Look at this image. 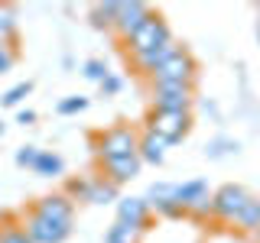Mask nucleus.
Instances as JSON below:
<instances>
[{"label":"nucleus","instance_id":"9b49d317","mask_svg":"<svg viewBox=\"0 0 260 243\" xmlns=\"http://www.w3.org/2000/svg\"><path fill=\"white\" fill-rule=\"evenodd\" d=\"M104 166V178H108L111 185H124V182H134L137 175H140V169H143V162H140V156H120V159H108V162H101Z\"/></svg>","mask_w":260,"mask_h":243},{"label":"nucleus","instance_id":"4be33fe9","mask_svg":"<svg viewBox=\"0 0 260 243\" xmlns=\"http://www.w3.org/2000/svg\"><path fill=\"white\" fill-rule=\"evenodd\" d=\"M85 107H88V97H85V94H69V97H62V101L55 104V113L72 117V113H81Z\"/></svg>","mask_w":260,"mask_h":243},{"label":"nucleus","instance_id":"473e14b6","mask_svg":"<svg viewBox=\"0 0 260 243\" xmlns=\"http://www.w3.org/2000/svg\"><path fill=\"white\" fill-rule=\"evenodd\" d=\"M257 39H260V26H257Z\"/></svg>","mask_w":260,"mask_h":243},{"label":"nucleus","instance_id":"6ab92c4d","mask_svg":"<svg viewBox=\"0 0 260 243\" xmlns=\"http://www.w3.org/2000/svg\"><path fill=\"white\" fill-rule=\"evenodd\" d=\"M140 237H143L140 227H130V224H120V221H114L111 230H108V243H140Z\"/></svg>","mask_w":260,"mask_h":243},{"label":"nucleus","instance_id":"aec40b11","mask_svg":"<svg viewBox=\"0 0 260 243\" xmlns=\"http://www.w3.org/2000/svg\"><path fill=\"white\" fill-rule=\"evenodd\" d=\"M16 39V7H0V43Z\"/></svg>","mask_w":260,"mask_h":243},{"label":"nucleus","instance_id":"a878e982","mask_svg":"<svg viewBox=\"0 0 260 243\" xmlns=\"http://www.w3.org/2000/svg\"><path fill=\"white\" fill-rule=\"evenodd\" d=\"M39 152H43V149H36V146H20V149H16V166L32 169L36 159H39Z\"/></svg>","mask_w":260,"mask_h":243},{"label":"nucleus","instance_id":"2f4dec72","mask_svg":"<svg viewBox=\"0 0 260 243\" xmlns=\"http://www.w3.org/2000/svg\"><path fill=\"white\" fill-rule=\"evenodd\" d=\"M0 136H4V124H0Z\"/></svg>","mask_w":260,"mask_h":243},{"label":"nucleus","instance_id":"423d86ee","mask_svg":"<svg viewBox=\"0 0 260 243\" xmlns=\"http://www.w3.org/2000/svg\"><path fill=\"white\" fill-rule=\"evenodd\" d=\"M169 39H173L169 23L162 20L159 13H153L150 20H146L143 26L127 39V52H130V55H140V52H146V49H156V46H162V43H169Z\"/></svg>","mask_w":260,"mask_h":243},{"label":"nucleus","instance_id":"c85d7f7f","mask_svg":"<svg viewBox=\"0 0 260 243\" xmlns=\"http://www.w3.org/2000/svg\"><path fill=\"white\" fill-rule=\"evenodd\" d=\"M231 149H238V146H234V143H228V140H215V143H211L205 152H208L211 159H218V156H224V152H231Z\"/></svg>","mask_w":260,"mask_h":243},{"label":"nucleus","instance_id":"c756f323","mask_svg":"<svg viewBox=\"0 0 260 243\" xmlns=\"http://www.w3.org/2000/svg\"><path fill=\"white\" fill-rule=\"evenodd\" d=\"M16 124H23V127H29V124H36V110H20V113H16Z\"/></svg>","mask_w":260,"mask_h":243},{"label":"nucleus","instance_id":"5701e85b","mask_svg":"<svg viewBox=\"0 0 260 243\" xmlns=\"http://www.w3.org/2000/svg\"><path fill=\"white\" fill-rule=\"evenodd\" d=\"M81 71H85V78H88V81H98V85H101V81L111 75L108 62H101V59H88L85 65H81Z\"/></svg>","mask_w":260,"mask_h":243},{"label":"nucleus","instance_id":"f8f14e48","mask_svg":"<svg viewBox=\"0 0 260 243\" xmlns=\"http://www.w3.org/2000/svg\"><path fill=\"white\" fill-rule=\"evenodd\" d=\"M36 214H43L49 217V221H55V224H72V214H75V205H72V198H65V194H46V198H39L36 201Z\"/></svg>","mask_w":260,"mask_h":243},{"label":"nucleus","instance_id":"f3484780","mask_svg":"<svg viewBox=\"0 0 260 243\" xmlns=\"http://www.w3.org/2000/svg\"><path fill=\"white\" fill-rule=\"evenodd\" d=\"M234 224H238L241 230H260V198H257V194L247 198V205L241 208V214H238Z\"/></svg>","mask_w":260,"mask_h":243},{"label":"nucleus","instance_id":"a211bd4d","mask_svg":"<svg viewBox=\"0 0 260 243\" xmlns=\"http://www.w3.org/2000/svg\"><path fill=\"white\" fill-rule=\"evenodd\" d=\"M114 16H117V0H108V4H94L91 7V23L98 29H114Z\"/></svg>","mask_w":260,"mask_h":243},{"label":"nucleus","instance_id":"4468645a","mask_svg":"<svg viewBox=\"0 0 260 243\" xmlns=\"http://www.w3.org/2000/svg\"><path fill=\"white\" fill-rule=\"evenodd\" d=\"M166 149H169V143L159 140V136L150 133V130H143V133L137 136V156H140V162L162 166V162H166Z\"/></svg>","mask_w":260,"mask_h":243},{"label":"nucleus","instance_id":"6e6552de","mask_svg":"<svg viewBox=\"0 0 260 243\" xmlns=\"http://www.w3.org/2000/svg\"><path fill=\"white\" fill-rule=\"evenodd\" d=\"M20 227L29 237V243H65L69 233H72V224H55V221H49V217L36 214V211H29Z\"/></svg>","mask_w":260,"mask_h":243},{"label":"nucleus","instance_id":"f257e3e1","mask_svg":"<svg viewBox=\"0 0 260 243\" xmlns=\"http://www.w3.org/2000/svg\"><path fill=\"white\" fill-rule=\"evenodd\" d=\"M195 81H199V62H195V55L185 46L179 52H173L150 75V85H192L195 88Z\"/></svg>","mask_w":260,"mask_h":243},{"label":"nucleus","instance_id":"1a4fd4ad","mask_svg":"<svg viewBox=\"0 0 260 243\" xmlns=\"http://www.w3.org/2000/svg\"><path fill=\"white\" fill-rule=\"evenodd\" d=\"M150 16H153V10L143 4V0H120V4H117V16H114V32L127 43V39L134 36Z\"/></svg>","mask_w":260,"mask_h":243},{"label":"nucleus","instance_id":"20e7f679","mask_svg":"<svg viewBox=\"0 0 260 243\" xmlns=\"http://www.w3.org/2000/svg\"><path fill=\"white\" fill-rule=\"evenodd\" d=\"M146 130L156 133L159 140H166L169 146L185 140V133L192 130V113L189 110H150L146 117Z\"/></svg>","mask_w":260,"mask_h":243},{"label":"nucleus","instance_id":"7c9ffc66","mask_svg":"<svg viewBox=\"0 0 260 243\" xmlns=\"http://www.w3.org/2000/svg\"><path fill=\"white\" fill-rule=\"evenodd\" d=\"M257 26H260V7H257Z\"/></svg>","mask_w":260,"mask_h":243},{"label":"nucleus","instance_id":"dca6fc26","mask_svg":"<svg viewBox=\"0 0 260 243\" xmlns=\"http://www.w3.org/2000/svg\"><path fill=\"white\" fill-rule=\"evenodd\" d=\"M62 169H65V162H62L59 152L43 149V152H39V159H36V166H32V172L43 175V178H55V175H62Z\"/></svg>","mask_w":260,"mask_h":243},{"label":"nucleus","instance_id":"0eeeda50","mask_svg":"<svg viewBox=\"0 0 260 243\" xmlns=\"http://www.w3.org/2000/svg\"><path fill=\"white\" fill-rule=\"evenodd\" d=\"M150 101L153 110H189L195 104V88L192 85H150Z\"/></svg>","mask_w":260,"mask_h":243},{"label":"nucleus","instance_id":"2eb2a0df","mask_svg":"<svg viewBox=\"0 0 260 243\" xmlns=\"http://www.w3.org/2000/svg\"><path fill=\"white\" fill-rule=\"evenodd\" d=\"M81 201H88V205H111V201H117V185H111L104 175L85 178V194H81Z\"/></svg>","mask_w":260,"mask_h":243},{"label":"nucleus","instance_id":"bb28decb","mask_svg":"<svg viewBox=\"0 0 260 243\" xmlns=\"http://www.w3.org/2000/svg\"><path fill=\"white\" fill-rule=\"evenodd\" d=\"M16 65V49H13V43H0V75H7Z\"/></svg>","mask_w":260,"mask_h":243},{"label":"nucleus","instance_id":"39448f33","mask_svg":"<svg viewBox=\"0 0 260 243\" xmlns=\"http://www.w3.org/2000/svg\"><path fill=\"white\" fill-rule=\"evenodd\" d=\"M247 198H250V191L244 185H234V182L221 185L218 191H211V217H218L224 224H234L241 208L247 205Z\"/></svg>","mask_w":260,"mask_h":243},{"label":"nucleus","instance_id":"ddd939ff","mask_svg":"<svg viewBox=\"0 0 260 243\" xmlns=\"http://www.w3.org/2000/svg\"><path fill=\"white\" fill-rule=\"evenodd\" d=\"M179 49H182V46H179L176 39H169V43H162V46H156V49H146V52H140V55H130V59H134V68L140 71V75L150 78L153 71H156L159 65L169 59V55L179 52Z\"/></svg>","mask_w":260,"mask_h":243},{"label":"nucleus","instance_id":"9d476101","mask_svg":"<svg viewBox=\"0 0 260 243\" xmlns=\"http://www.w3.org/2000/svg\"><path fill=\"white\" fill-rule=\"evenodd\" d=\"M150 201L146 198H117V221L120 224H130V227H140L146 233L150 230Z\"/></svg>","mask_w":260,"mask_h":243},{"label":"nucleus","instance_id":"412c9836","mask_svg":"<svg viewBox=\"0 0 260 243\" xmlns=\"http://www.w3.org/2000/svg\"><path fill=\"white\" fill-rule=\"evenodd\" d=\"M32 91V81H20V85H13L10 91H4V97H0V104L4 107H20L23 101H26V94Z\"/></svg>","mask_w":260,"mask_h":243},{"label":"nucleus","instance_id":"f03ea898","mask_svg":"<svg viewBox=\"0 0 260 243\" xmlns=\"http://www.w3.org/2000/svg\"><path fill=\"white\" fill-rule=\"evenodd\" d=\"M137 130L127 127V124H117L111 130H101V133L94 136V152L101 162L108 159H120V156H134L137 152Z\"/></svg>","mask_w":260,"mask_h":243},{"label":"nucleus","instance_id":"7ed1b4c3","mask_svg":"<svg viewBox=\"0 0 260 243\" xmlns=\"http://www.w3.org/2000/svg\"><path fill=\"white\" fill-rule=\"evenodd\" d=\"M173 201L195 221L211 217V191H208L205 178H189L182 185H173Z\"/></svg>","mask_w":260,"mask_h":243},{"label":"nucleus","instance_id":"b1692460","mask_svg":"<svg viewBox=\"0 0 260 243\" xmlns=\"http://www.w3.org/2000/svg\"><path fill=\"white\" fill-rule=\"evenodd\" d=\"M0 243H29V237L23 233L20 224H4L0 227Z\"/></svg>","mask_w":260,"mask_h":243},{"label":"nucleus","instance_id":"cd10ccee","mask_svg":"<svg viewBox=\"0 0 260 243\" xmlns=\"http://www.w3.org/2000/svg\"><path fill=\"white\" fill-rule=\"evenodd\" d=\"M120 88H124V78H120V75H114V71H111V75L101 81V94H104V97H114V94L120 91Z\"/></svg>","mask_w":260,"mask_h":243},{"label":"nucleus","instance_id":"393cba45","mask_svg":"<svg viewBox=\"0 0 260 243\" xmlns=\"http://www.w3.org/2000/svg\"><path fill=\"white\" fill-rule=\"evenodd\" d=\"M150 211H156V214H162V217H169V221H179V217L185 214L182 208L176 205L173 198H166V201H156V205H150Z\"/></svg>","mask_w":260,"mask_h":243}]
</instances>
